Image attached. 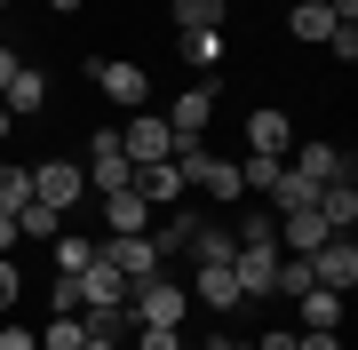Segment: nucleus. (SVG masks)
<instances>
[{"label": "nucleus", "instance_id": "39448f33", "mask_svg": "<svg viewBox=\"0 0 358 350\" xmlns=\"http://www.w3.org/2000/svg\"><path fill=\"white\" fill-rule=\"evenodd\" d=\"M80 175H88V191H96V199H103V191H128V183H136V159L120 152V128L88 136V168H80Z\"/></svg>", "mask_w": 358, "mask_h": 350}, {"label": "nucleus", "instance_id": "2eb2a0df", "mask_svg": "<svg viewBox=\"0 0 358 350\" xmlns=\"http://www.w3.org/2000/svg\"><path fill=\"white\" fill-rule=\"evenodd\" d=\"M271 239H279V255H319L334 231L319 223V207H294V215H279V231H271Z\"/></svg>", "mask_w": 358, "mask_h": 350}, {"label": "nucleus", "instance_id": "c9c22d12", "mask_svg": "<svg viewBox=\"0 0 358 350\" xmlns=\"http://www.w3.org/2000/svg\"><path fill=\"white\" fill-rule=\"evenodd\" d=\"M0 255H16V215H0Z\"/></svg>", "mask_w": 358, "mask_h": 350}, {"label": "nucleus", "instance_id": "2f4dec72", "mask_svg": "<svg viewBox=\"0 0 358 350\" xmlns=\"http://www.w3.org/2000/svg\"><path fill=\"white\" fill-rule=\"evenodd\" d=\"M255 350H294V326H263V335H255Z\"/></svg>", "mask_w": 358, "mask_h": 350}, {"label": "nucleus", "instance_id": "473e14b6", "mask_svg": "<svg viewBox=\"0 0 358 350\" xmlns=\"http://www.w3.org/2000/svg\"><path fill=\"white\" fill-rule=\"evenodd\" d=\"M294 350H343V335H294Z\"/></svg>", "mask_w": 358, "mask_h": 350}, {"label": "nucleus", "instance_id": "7ed1b4c3", "mask_svg": "<svg viewBox=\"0 0 358 350\" xmlns=\"http://www.w3.org/2000/svg\"><path fill=\"white\" fill-rule=\"evenodd\" d=\"M88 80H96L103 104H120V112H143V104H152V72H143L136 56H103V64H88Z\"/></svg>", "mask_w": 358, "mask_h": 350}, {"label": "nucleus", "instance_id": "cd10ccee", "mask_svg": "<svg viewBox=\"0 0 358 350\" xmlns=\"http://www.w3.org/2000/svg\"><path fill=\"white\" fill-rule=\"evenodd\" d=\"M16 302H24V271H16L8 255H0V311H16Z\"/></svg>", "mask_w": 358, "mask_h": 350}, {"label": "nucleus", "instance_id": "9d476101", "mask_svg": "<svg viewBox=\"0 0 358 350\" xmlns=\"http://www.w3.org/2000/svg\"><path fill=\"white\" fill-rule=\"evenodd\" d=\"M120 152H128L136 168H152V159H176V136H167L159 112H136L128 128H120Z\"/></svg>", "mask_w": 358, "mask_h": 350}, {"label": "nucleus", "instance_id": "6ab92c4d", "mask_svg": "<svg viewBox=\"0 0 358 350\" xmlns=\"http://www.w3.org/2000/svg\"><path fill=\"white\" fill-rule=\"evenodd\" d=\"M287 32L303 40V48H327V40H334V16H327V0H294V8H287Z\"/></svg>", "mask_w": 358, "mask_h": 350}, {"label": "nucleus", "instance_id": "20e7f679", "mask_svg": "<svg viewBox=\"0 0 358 350\" xmlns=\"http://www.w3.org/2000/svg\"><path fill=\"white\" fill-rule=\"evenodd\" d=\"M159 119H167V136H176V143H207V128H215V80H192Z\"/></svg>", "mask_w": 358, "mask_h": 350}, {"label": "nucleus", "instance_id": "bb28decb", "mask_svg": "<svg viewBox=\"0 0 358 350\" xmlns=\"http://www.w3.org/2000/svg\"><path fill=\"white\" fill-rule=\"evenodd\" d=\"M136 350H192L183 326H136Z\"/></svg>", "mask_w": 358, "mask_h": 350}, {"label": "nucleus", "instance_id": "a211bd4d", "mask_svg": "<svg viewBox=\"0 0 358 350\" xmlns=\"http://www.w3.org/2000/svg\"><path fill=\"white\" fill-rule=\"evenodd\" d=\"M343 302L334 286H310V295H294V311H303V335H343Z\"/></svg>", "mask_w": 358, "mask_h": 350}, {"label": "nucleus", "instance_id": "423d86ee", "mask_svg": "<svg viewBox=\"0 0 358 350\" xmlns=\"http://www.w3.org/2000/svg\"><path fill=\"white\" fill-rule=\"evenodd\" d=\"M231 279H239V295H247V302H279V295H271V279H279V247H271V239L231 247Z\"/></svg>", "mask_w": 358, "mask_h": 350}, {"label": "nucleus", "instance_id": "f03ea898", "mask_svg": "<svg viewBox=\"0 0 358 350\" xmlns=\"http://www.w3.org/2000/svg\"><path fill=\"white\" fill-rule=\"evenodd\" d=\"M128 319L136 326H183V319H192V286H176V279H136L128 286Z\"/></svg>", "mask_w": 358, "mask_h": 350}, {"label": "nucleus", "instance_id": "f257e3e1", "mask_svg": "<svg viewBox=\"0 0 358 350\" xmlns=\"http://www.w3.org/2000/svg\"><path fill=\"white\" fill-rule=\"evenodd\" d=\"M176 168L183 183H192L199 199H215V207H239V159H223V152H207V143H176Z\"/></svg>", "mask_w": 358, "mask_h": 350}, {"label": "nucleus", "instance_id": "f8f14e48", "mask_svg": "<svg viewBox=\"0 0 358 350\" xmlns=\"http://www.w3.org/2000/svg\"><path fill=\"white\" fill-rule=\"evenodd\" d=\"M310 271H319V286H334V295H350L358 286V239L350 231H334L319 255H310Z\"/></svg>", "mask_w": 358, "mask_h": 350}, {"label": "nucleus", "instance_id": "4c0bfd02", "mask_svg": "<svg viewBox=\"0 0 358 350\" xmlns=\"http://www.w3.org/2000/svg\"><path fill=\"white\" fill-rule=\"evenodd\" d=\"M48 8H56V16H80V8H88V0H48Z\"/></svg>", "mask_w": 358, "mask_h": 350}, {"label": "nucleus", "instance_id": "f704fd0d", "mask_svg": "<svg viewBox=\"0 0 358 350\" xmlns=\"http://www.w3.org/2000/svg\"><path fill=\"white\" fill-rule=\"evenodd\" d=\"M327 16L334 24H358V0H327Z\"/></svg>", "mask_w": 358, "mask_h": 350}, {"label": "nucleus", "instance_id": "ddd939ff", "mask_svg": "<svg viewBox=\"0 0 358 350\" xmlns=\"http://www.w3.org/2000/svg\"><path fill=\"white\" fill-rule=\"evenodd\" d=\"M247 152H271V159H287V152H294V112H279V104L247 112Z\"/></svg>", "mask_w": 358, "mask_h": 350}, {"label": "nucleus", "instance_id": "f3484780", "mask_svg": "<svg viewBox=\"0 0 358 350\" xmlns=\"http://www.w3.org/2000/svg\"><path fill=\"white\" fill-rule=\"evenodd\" d=\"M310 207H319V223H327V231H358V183H350V175L319 183V199H310Z\"/></svg>", "mask_w": 358, "mask_h": 350}, {"label": "nucleus", "instance_id": "a878e982", "mask_svg": "<svg viewBox=\"0 0 358 350\" xmlns=\"http://www.w3.org/2000/svg\"><path fill=\"white\" fill-rule=\"evenodd\" d=\"M32 199V168H8V159H0V215H16Z\"/></svg>", "mask_w": 358, "mask_h": 350}, {"label": "nucleus", "instance_id": "c85d7f7f", "mask_svg": "<svg viewBox=\"0 0 358 350\" xmlns=\"http://www.w3.org/2000/svg\"><path fill=\"white\" fill-rule=\"evenodd\" d=\"M0 350H40V326H16L8 319V326H0Z\"/></svg>", "mask_w": 358, "mask_h": 350}, {"label": "nucleus", "instance_id": "ea45409f", "mask_svg": "<svg viewBox=\"0 0 358 350\" xmlns=\"http://www.w3.org/2000/svg\"><path fill=\"white\" fill-rule=\"evenodd\" d=\"M8 136H16V119H8V112H0V143H8Z\"/></svg>", "mask_w": 358, "mask_h": 350}, {"label": "nucleus", "instance_id": "a19ab883", "mask_svg": "<svg viewBox=\"0 0 358 350\" xmlns=\"http://www.w3.org/2000/svg\"><path fill=\"white\" fill-rule=\"evenodd\" d=\"M192 350H207V342H192Z\"/></svg>", "mask_w": 358, "mask_h": 350}, {"label": "nucleus", "instance_id": "c756f323", "mask_svg": "<svg viewBox=\"0 0 358 350\" xmlns=\"http://www.w3.org/2000/svg\"><path fill=\"white\" fill-rule=\"evenodd\" d=\"M48 311H80V279H56L48 286Z\"/></svg>", "mask_w": 358, "mask_h": 350}, {"label": "nucleus", "instance_id": "393cba45", "mask_svg": "<svg viewBox=\"0 0 358 350\" xmlns=\"http://www.w3.org/2000/svg\"><path fill=\"white\" fill-rule=\"evenodd\" d=\"M310 286H319V271H310V255H279V279H271V295H310Z\"/></svg>", "mask_w": 358, "mask_h": 350}, {"label": "nucleus", "instance_id": "5701e85b", "mask_svg": "<svg viewBox=\"0 0 358 350\" xmlns=\"http://www.w3.org/2000/svg\"><path fill=\"white\" fill-rule=\"evenodd\" d=\"M48 263H56V279H80L96 263V239H72V231H56L48 239Z\"/></svg>", "mask_w": 358, "mask_h": 350}, {"label": "nucleus", "instance_id": "0eeeda50", "mask_svg": "<svg viewBox=\"0 0 358 350\" xmlns=\"http://www.w3.org/2000/svg\"><path fill=\"white\" fill-rule=\"evenodd\" d=\"M192 311H247V295H239V279H231V263H192Z\"/></svg>", "mask_w": 358, "mask_h": 350}, {"label": "nucleus", "instance_id": "aec40b11", "mask_svg": "<svg viewBox=\"0 0 358 350\" xmlns=\"http://www.w3.org/2000/svg\"><path fill=\"white\" fill-rule=\"evenodd\" d=\"M287 168H294V175H303V183H334V175H350V159H343V152H334V143H303V152H294V159H287Z\"/></svg>", "mask_w": 358, "mask_h": 350}, {"label": "nucleus", "instance_id": "7c9ffc66", "mask_svg": "<svg viewBox=\"0 0 358 350\" xmlns=\"http://www.w3.org/2000/svg\"><path fill=\"white\" fill-rule=\"evenodd\" d=\"M334 56H343V64H358V24H334V40H327Z\"/></svg>", "mask_w": 358, "mask_h": 350}, {"label": "nucleus", "instance_id": "79ce46f5", "mask_svg": "<svg viewBox=\"0 0 358 350\" xmlns=\"http://www.w3.org/2000/svg\"><path fill=\"white\" fill-rule=\"evenodd\" d=\"M0 8H8V0H0Z\"/></svg>", "mask_w": 358, "mask_h": 350}, {"label": "nucleus", "instance_id": "b1692460", "mask_svg": "<svg viewBox=\"0 0 358 350\" xmlns=\"http://www.w3.org/2000/svg\"><path fill=\"white\" fill-rule=\"evenodd\" d=\"M56 231H64V207H48V199L16 207V239H56Z\"/></svg>", "mask_w": 358, "mask_h": 350}, {"label": "nucleus", "instance_id": "9b49d317", "mask_svg": "<svg viewBox=\"0 0 358 350\" xmlns=\"http://www.w3.org/2000/svg\"><path fill=\"white\" fill-rule=\"evenodd\" d=\"M143 231H152V199L136 183L128 191H103V239H143Z\"/></svg>", "mask_w": 358, "mask_h": 350}, {"label": "nucleus", "instance_id": "e433bc0d", "mask_svg": "<svg viewBox=\"0 0 358 350\" xmlns=\"http://www.w3.org/2000/svg\"><path fill=\"white\" fill-rule=\"evenodd\" d=\"M207 350H255V342H239V335H207Z\"/></svg>", "mask_w": 358, "mask_h": 350}, {"label": "nucleus", "instance_id": "72a5a7b5", "mask_svg": "<svg viewBox=\"0 0 358 350\" xmlns=\"http://www.w3.org/2000/svg\"><path fill=\"white\" fill-rule=\"evenodd\" d=\"M16 64H24V56H16L8 40H0V88H8V80H16Z\"/></svg>", "mask_w": 358, "mask_h": 350}, {"label": "nucleus", "instance_id": "dca6fc26", "mask_svg": "<svg viewBox=\"0 0 358 350\" xmlns=\"http://www.w3.org/2000/svg\"><path fill=\"white\" fill-rule=\"evenodd\" d=\"M136 191L152 199V215H159V207H183V191H192V183H183L176 159H152V168H136Z\"/></svg>", "mask_w": 358, "mask_h": 350}, {"label": "nucleus", "instance_id": "4468645a", "mask_svg": "<svg viewBox=\"0 0 358 350\" xmlns=\"http://www.w3.org/2000/svg\"><path fill=\"white\" fill-rule=\"evenodd\" d=\"M0 112H8V119H32V112H48V72H40V64H16V80L0 88Z\"/></svg>", "mask_w": 358, "mask_h": 350}, {"label": "nucleus", "instance_id": "58836bf2", "mask_svg": "<svg viewBox=\"0 0 358 350\" xmlns=\"http://www.w3.org/2000/svg\"><path fill=\"white\" fill-rule=\"evenodd\" d=\"M80 350H120V342H112V335H88V342H80Z\"/></svg>", "mask_w": 358, "mask_h": 350}, {"label": "nucleus", "instance_id": "1a4fd4ad", "mask_svg": "<svg viewBox=\"0 0 358 350\" xmlns=\"http://www.w3.org/2000/svg\"><path fill=\"white\" fill-rule=\"evenodd\" d=\"M96 255L112 263V271L128 279V286H136V279H159V263H167L159 247H152V231H143V239H96Z\"/></svg>", "mask_w": 358, "mask_h": 350}, {"label": "nucleus", "instance_id": "4be33fe9", "mask_svg": "<svg viewBox=\"0 0 358 350\" xmlns=\"http://www.w3.org/2000/svg\"><path fill=\"white\" fill-rule=\"evenodd\" d=\"M176 48H183V64H192L199 80L223 72V32H176Z\"/></svg>", "mask_w": 358, "mask_h": 350}, {"label": "nucleus", "instance_id": "6e6552de", "mask_svg": "<svg viewBox=\"0 0 358 350\" xmlns=\"http://www.w3.org/2000/svg\"><path fill=\"white\" fill-rule=\"evenodd\" d=\"M80 191H88V175H80V159H40L32 168V199H48V207H80Z\"/></svg>", "mask_w": 358, "mask_h": 350}, {"label": "nucleus", "instance_id": "412c9836", "mask_svg": "<svg viewBox=\"0 0 358 350\" xmlns=\"http://www.w3.org/2000/svg\"><path fill=\"white\" fill-rule=\"evenodd\" d=\"M176 32H223V16H231V0H176Z\"/></svg>", "mask_w": 358, "mask_h": 350}]
</instances>
